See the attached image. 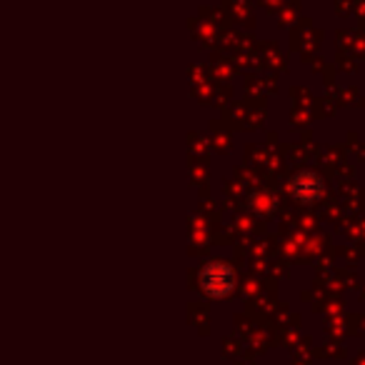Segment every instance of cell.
<instances>
[{"mask_svg":"<svg viewBox=\"0 0 365 365\" xmlns=\"http://www.w3.org/2000/svg\"><path fill=\"white\" fill-rule=\"evenodd\" d=\"M203 288L213 295H223L233 288V273H230L228 265L213 263L203 270Z\"/></svg>","mask_w":365,"mask_h":365,"instance_id":"cell-1","label":"cell"},{"mask_svg":"<svg viewBox=\"0 0 365 365\" xmlns=\"http://www.w3.org/2000/svg\"><path fill=\"white\" fill-rule=\"evenodd\" d=\"M293 190H295V195H298L300 200H313V198H318L320 195V182L315 180L313 175H298L295 178V182H293Z\"/></svg>","mask_w":365,"mask_h":365,"instance_id":"cell-2","label":"cell"}]
</instances>
